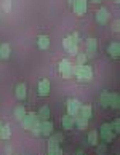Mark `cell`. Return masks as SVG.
Here are the masks:
<instances>
[{
    "mask_svg": "<svg viewBox=\"0 0 120 155\" xmlns=\"http://www.w3.org/2000/svg\"><path fill=\"white\" fill-rule=\"evenodd\" d=\"M0 139H2V137H0Z\"/></svg>",
    "mask_w": 120,
    "mask_h": 155,
    "instance_id": "obj_37",
    "label": "cell"
},
{
    "mask_svg": "<svg viewBox=\"0 0 120 155\" xmlns=\"http://www.w3.org/2000/svg\"><path fill=\"white\" fill-rule=\"evenodd\" d=\"M109 97H111V93H109V91H102V93H101L99 102H101V106L104 107V109L109 107Z\"/></svg>",
    "mask_w": 120,
    "mask_h": 155,
    "instance_id": "obj_21",
    "label": "cell"
},
{
    "mask_svg": "<svg viewBox=\"0 0 120 155\" xmlns=\"http://www.w3.org/2000/svg\"><path fill=\"white\" fill-rule=\"evenodd\" d=\"M61 123H62V128L64 130H72L74 128V117L69 115V114H66V115L62 117Z\"/></svg>",
    "mask_w": 120,
    "mask_h": 155,
    "instance_id": "obj_15",
    "label": "cell"
},
{
    "mask_svg": "<svg viewBox=\"0 0 120 155\" xmlns=\"http://www.w3.org/2000/svg\"><path fill=\"white\" fill-rule=\"evenodd\" d=\"M72 75H75L78 82H90L93 78V69L90 66L83 64V66H72Z\"/></svg>",
    "mask_w": 120,
    "mask_h": 155,
    "instance_id": "obj_2",
    "label": "cell"
},
{
    "mask_svg": "<svg viewBox=\"0 0 120 155\" xmlns=\"http://www.w3.org/2000/svg\"><path fill=\"white\" fill-rule=\"evenodd\" d=\"M47 155H50V153H47Z\"/></svg>",
    "mask_w": 120,
    "mask_h": 155,
    "instance_id": "obj_36",
    "label": "cell"
},
{
    "mask_svg": "<svg viewBox=\"0 0 120 155\" xmlns=\"http://www.w3.org/2000/svg\"><path fill=\"white\" fill-rule=\"evenodd\" d=\"M75 56H77V62H75V66H83V64H87L88 58H87V54H85V53H77Z\"/></svg>",
    "mask_w": 120,
    "mask_h": 155,
    "instance_id": "obj_26",
    "label": "cell"
},
{
    "mask_svg": "<svg viewBox=\"0 0 120 155\" xmlns=\"http://www.w3.org/2000/svg\"><path fill=\"white\" fill-rule=\"evenodd\" d=\"M85 48H87V51H85V54H87V58L91 59V58H95L96 53H98V40L96 38H88L87 40V43H85Z\"/></svg>",
    "mask_w": 120,
    "mask_h": 155,
    "instance_id": "obj_3",
    "label": "cell"
},
{
    "mask_svg": "<svg viewBox=\"0 0 120 155\" xmlns=\"http://www.w3.org/2000/svg\"><path fill=\"white\" fill-rule=\"evenodd\" d=\"M11 136V130L8 125H2V128H0V137L2 139H8V137Z\"/></svg>",
    "mask_w": 120,
    "mask_h": 155,
    "instance_id": "obj_22",
    "label": "cell"
},
{
    "mask_svg": "<svg viewBox=\"0 0 120 155\" xmlns=\"http://www.w3.org/2000/svg\"><path fill=\"white\" fill-rule=\"evenodd\" d=\"M67 2H69V5H71V7H72V3L75 2V0H67Z\"/></svg>",
    "mask_w": 120,
    "mask_h": 155,
    "instance_id": "obj_31",
    "label": "cell"
},
{
    "mask_svg": "<svg viewBox=\"0 0 120 155\" xmlns=\"http://www.w3.org/2000/svg\"><path fill=\"white\" fill-rule=\"evenodd\" d=\"M51 134H53V123H51L50 120H43V122H40V136L48 137Z\"/></svg>",
    "mask_w": 120,
    "mask_h": 155,
    "instance_id": "obj_6",
    "label": "cell"
},
{
    "mask_svg": "<svg viewBox=\"0 0 120 155\" xmlns=\"http://www.w3.org/2000/svg\"><path fill=\"white\" fill-rule=\"evenodd\" d=\"M22 126H24V130H27L29 133H32L34 136H40V120L37 117V114H26L24 118L21 120Z\"/></svg>",
    "mask_w": 120,
    "mask_h": 155,
    "instance_id": "obj_1",
    "label": "cell"
},
{
    "mask_svg": "<svg viewBox=\"0 0 120 155\" xmlns=\"http://www.w3.org/2000/svg\"><path fill=\"white\" fill-rule=\"evenodd\" d=\"M50 107H47V106H43V107H40V110H38V114H37V117H38V120L40 122H43V120H48L50 118Z\"/></svg>",
    "mask_w": 120,
    "mask_h": 155,
    "instance_id": "obj_18",
    "label": "cell"
},
{
    "mask_svg": "<svg viewBox=\"0 0 120 155\" xmlns=\"http://www.w3.org/2000/svg\"><path fill=\"white\" fill-rule=\"evenodd\" d=\"M109 107H112V109H118L120 107V96H118V93H111Z\"/></svg>",
    "mask_w": 120,
    "mask_h": 155,
    "instance_id": "obj_19",
    "label": "cell"
},
{
    "mask_svg": "<svg viewBox=\"0 0 120 155\" xmlns=\"http://www.w3.org/2000/svg\"><path fill=\"white\" fill-rule=\"evenodd\" d=\"M59 72H61V75L64 77V78H71L72 77V62L69 59H62L59 62Z\"/></svg>",
    "mask_w": 120,
    "mask_h": 155,
    "instance_id": "obj_5",
    "label": "cell"
},
{
    "mask_svg": "<svg viewBox=\"0 0 120 155\" xmlns=\"http://www.w3.org/2000/svg\"><path fill=\"white\" fill-rule=\"evenodd\" d=\"M75 43H77V42L72 38V35H67L64 40H62V47H64V50H66V51L69 50V48L72 47V45H75Z\"/></svg>",
    "mask_w": 120,
    "mask_h": 155,
    "instance_id": "obj_23",
    "label": "cell"
},
{
    "mask_svg": "<svg viewBox=\"0 0 120 155\" xmlns=\"http://www.w3.org/2000/svg\"><path fill=\"white\" fill-rule=\"evenodd\" d=\"M109 2H115V3H117V2H118V0H109Z\"/></svg>",
    "mask_w": 120,
    "mask_h": 155,
    "instance_id": "obj_34",
    "label": "cell"
},
{
    "mask_svg": "<svg viewBox=\"0 0 120 155\" xmlns=\"http://www.w3.org/2000/svg\"><path fill=\"white\" fill-rule=\"evenodd\" d=\"M106 152H107V142H98V144H96V153L106 155Z\"/></svg>",
    "mask_w": 120,
    "mask_h": 155,
    "instance_id": "obj_24",
    "label": "cell"
},
{
    "mask_svg": "<svg viewBox=\"0 0 120 155\" xmlns=\"http://www.w3.org/2000/svg\"><path fill=\"white\" fill-rule=\"evenodd\" d=\"M50 90H51V85H50V80L43 78L38 82V94L40 96H48L50 94Z\"/></svg>",
    "mask_w": 120,
    "mask_h": 155,
    "instance_id": "obj_10",
    "label": "cell"
},
{
    "mask_svg": "<svg viewBox=\"0 0 120 155\" xmlns=\"http://www.w3.org/2000/svg\"><path fill=\"white\" fill-rule=\"evenodd\" d=\"M77 155H85V153H83V150H78V152H77Z\"/></svg>",
    "mask_w": 120,
    "mask_h": 155,
    "instance_id": "obj_32",
    "label": "cell"
},
{
    "mask_svg": "<svg viewBox=\"0 0 120 155\" xmlns=\"http://www.w3.org/2000/svg\"><path fill=\"white\" fill-rule=\"evenodd\" d=\"M37 45H38L40 50H48L50 48V37L48 35H38Z\"/></svg>",
    "mask_w": 120,
    "mask_h": 155,
    "instance_id": "obj_14",
    "label": "cell"
},
{
    "mask_svg": "<svg viewBox=\"0 0 120 155\" xmlns=\"http://www.w3.org/2000/svg\"><path fill=\"white\" fill-rule=\"evenodd\" d=\"M0 128H2V122H0Z\"/></svg>",
    "mask_w": 120,
    "mask_h": 155,
    "instance_id": "obj_35",
    "label": "cell"
},
{
    "mask_svg": "<svg viewBox=\"0 0 120 155\" xmlns=\"http://www.w3.org/2000/svg\"><path fill=\"white\" fill-rule=\"evenodd\" d=\"M91 2H95V3H98V2H101V0H91Z\"/></svg>",
    "mask_w": 120,
    "mask_h": 155,
    "instance_id": "obj_33",
    "label": "cell"
},
{
    "mask_svg": "<svg viewBox=\"0 0 120 155\" xmlns=\"http://www.w3.org/2000/svg\"><path fill=\"white\" fill-rule=\"evenodd\" d=\"M51 139H53L55 142H58V144H61V142L64 141V136H62L61 133H55L53 136H51Z\"/></svg>",
    "mask_w": 120,
    "mask_h": 155,
    "instance_id": "obj_28",
    "label": "cell"
},
{
    "mask_svg": "<svg viewBox=\"0 0 120 155\" xmlns=\"http://www.w3.org/2000/svg\"><path fill=\"white\" fill-rule=\"evenodd\" d=\"M11 10V2L10 0H5L3 2V11H10Z\"/></svg>",
    "mask_w": 120,
    "mask_h": 155,
    "instance_id": "obj_29",
    "label": "cell"
},
{
    "mask_svg": "<svg viewBox=\"0 0 120 155\" xmlns=\"http://www.w3.org/2000/svg\"><path fill=\"white\" fill-rule=\"evenodd\" d=\"M107 54L111 56V58H118L120 54V43L118 42H112L107 45Z\"/></svg>",
    "mask_w": 120,
    "mask_h": 155,
    "instance_id": "obj_12",
    "label": "cell"
},
{
    "mask_svg": "<svg viewBox=\"0 0 120 155\" xmlns=\"http://www.w3.org/2000/svg\"><path fill=\"white\" fill-rule=\"evenodd\" d=\"M96 22L98 24H107V21H109V18H111V15H109V11H107V8H99L98 11H96Z\"/></svg>",
    "mask_w": 120,
    "mask_h": 155,
    "instance_id": "obj_7",
    "label": "cell"
},
{
    "mask_svg": "<svg viewBox=\"0 0 120 155\" xmlns=\"http://www.w3.org/2000/svg\"><path fill=\"white\" fill-rule=\"evenodd\" d=\"M15 94H16V97H18L19 101H24L26 96H27V87H26V83H18V85H16Z\"/></svg>",
    "mask_w": 120,
    "mask_h": 155,
    "instance_id": "obj_11",
    "label": "cell"
},
{
    "mask_svg": "<svg viewBox=\"0 0 120 155\" xmlns=\"http://www.w3.org/2000/svg\"><path fill=\"white\" fill-rule=\"evenodd\" d=\"M74 126H78L80 130H85L88 126V118H85L80 114H77V115H74Z\"/></svg>",
    "mask_w": 120,
    "mask_h": 155,
    "instance_id": "obj_13",
    "label": "cell"
},
{
    "mask_svg": "<svg viewBox=\"0 0 120 155\" xmlns=\"http://www.w3.org/2000/svg\"><path fill=\"white\" fill-rule=\"evenodd\" d=\"M88 142H90V146L98 144V131H90L88 133Z\"/></svg>",
    "mask_w": 120,
    "mask_h": 155,
    "instance_id": "obj_25",
    "label": "cell"
},
{
    "mask_svg": "<svg viewBox=\"0 0 120 155\" xmlns=\"http://www.w3.org/2000/svg\"><path fill=\"white\" fill-rule=\"evenodd\" d=\"M26 114H27V112H26L24 106H18V107H15V110H13V115H15V118H16V120H19V122H21L22 118H24Z\"/></svg>",
    "mask_w": 120,
    "mask_h": 155,
    "instance_id": "obj_20",
    "label": "cell"
},
{
    "mask_svg": "<svg viewBox=\"0 0 120 155\" xmlns=\"http://www.w3.org/2000/svg\"><path fill=\"white\" fill-rule=\"evenodd\" d=\"M78 114H80L82 117H85V118H88V120H90L91 114H93V109H91V106H88V104L80 106V109H78Z\"/></svg>",
    "mask_w": 120,
    "mask_h": 155,
    "instance_id": "obj_17",
    "label": "cell"
},
{
    "mask_svg": "<svg viewBox=\"0 0 120 155\" xmlns=\"http://www.w3.org/2000/svg\"><path fill=\"white\" fill-rule=\"evenodd\" d=\"M72 10L77 16H83L87 13V2H85V0H75V2L72 3Z\"/></svg>",
    "mask_w": 120,
    "mask_h": 155,
    "instance_id": "obj_8",
    "label": "cell"
},
{
    "mask_svg": "<svg viewBox=\"0 0 120 155\" xmlns=\"http://www.w3.org/2000/svg\"><path fill=\"white\" fill-rule=\"evenodd\" d=\"M11 56V47L8 43H2L0 45V58L2 59H8Z\"/></svg>",
    "mask_w": 120,
    "mask_h": 155,
    "instance_id": "obj_16",
    "label": "cell"
},
{
    "mask_svg": "<svg viewBox=\"0 0 120 155\" xmlns=\"http://www.w3.org/2000/svg\"><path fill=\"white\" fill-rule=\"evenodd\" d=\"M80 101L78 99H67V114L69 115H77L78 114V109H80Z\"/></svg>",
    "mask_w": 120,
    "mask_h": 155,
    "instance_id": "obj_9",
    "label": "cell"
},
{
    "mask_svg": "<svg viewBox=\"0 0 120 155\" xmlns=\"http://www.w3.org/2000/svg\"><path fill=\"white\" fill-rule=\"evenodd\" d=\"M109 125H111V128H112L114 133H118V131H120V120H118V118H115V120H114L112 123H109Z\"/></svg>",
    "mask_w": 120,
    "mask_h": 155,
    "instance_id": "obj_27",
    "label": "cell"
},
{
    "mask_svg": "<svg viewBox=\"0 0 120 155\" xmlns=\"http://www.w3.org/2000/svg\"><path fill=\"white\" fill-rule=\"evenodd\" d=\"M112 29H114V31H115V32L118 31V21H115V22H114V26H112Z\"/></svg>",
    "mask_w": 120,
    "mask_h": 155,
    "instance_id": "obj_30",
    "label": "cell"
},
{
    "mask_svg": "<svg viewBox=\"0 0 120 155\" xmlns=\"http://www.w3.org/2000/svg\"><path fill=\"white\" fill-rule=\"evenodd\" d=\"M114 131H112V128H111V125L109 123H104V125H101V128H99V137L104 142H111L112 139H114Z\"/></svg>",
    "mask_w": 120,
    "mask_h": 155,
    "instance_id": "obj_4",
    "label": "cell"
}]
</instances>
